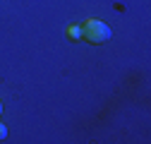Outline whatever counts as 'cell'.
Segmentation results:
<instances>
[{
  "instance_id": "6da1fadb",
  "label": "cell",
  "mask_w": 151,
  "mask_h": 144,
  "mask_svg": "<svg viewBox=\"0 0 151 144\" xmlns=\"http://www.w3.org/2000/svg\"><path fill=\"white\" fill-rule=\"evenodd\" d=\"M84 39L91 43H103L110 39V29H108V24H103L99 19H89L84 24Z\"/></svg>"
},
{
  "instance_id": "7a4b0ae2",
  "label": "cell",
  "mask_w": 151,
  "mask_h": 144,
  "mask_svg": "<svg viewBox=\"0 0 151 144\" xmlns=\"http://www.w3.org/2000/svg\"><path fill=\"white\" fill-rule=\"evenodd\" d=\"M67 34L72 36V39H84V29H82V27H70Z\"/></svg>"
},
{
  "instance_id": "3957f363",
  "label": "cell",
  "mask_w": 151,
  "mask_h": 144,
  "mask_svg": "<svg viewBox=\"0 0 151 144\" xmlns=\"http://www.w3.org/2000/svg\"><path fill=\"white\" fill-rule=\"evenodd\" d=\"M7 137V127H5V125H0V142H3Z\"/></svg>"
},
{
  "instance_id": "277c9868",
  "label": "cell",
  "mask_w": 151,
  "mask_h": 144,
  "mask_svg": "<svg viewBox=\"0 0 151 144\" xmlns=\"http://www.w3.org/2000/svg\"><path fill=\"white\" fill-rule=\"evenodd\" d=\"M0 113H3V103H0Z\"/></svg>"
}]
</instances>
